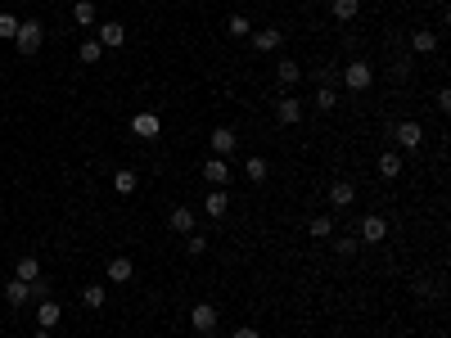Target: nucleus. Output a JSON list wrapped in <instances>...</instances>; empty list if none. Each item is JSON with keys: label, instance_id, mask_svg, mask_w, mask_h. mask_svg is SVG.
Listing matches in <instances>:
<instances>
[{"label": "nucleus", "instance_id": "7c9ffc66", "mask_svg": "<svg viewBox=\"0 0 451 338\" xmlns=\"http://www.w3.org/2000/svg\"><path fill=\"white\" fill-rule=\"evenodd\" d=\"M307 230H312V239H330L334 235V221L330 217H312V226H307Z\"/></svg>", "mask_w": 451, "mask_h": 338}, {"label": "nucleus", "instance_id": "f704fd0d", "mask_svg": "<svg viewBox=\"0 0 451 338\" xmlns=\"http://www.w3.org/2000/svg\"><path fill=\"white\" fill-rule=\"evenodd\" d=\"M316 82L334 91V86H339V68H316Z\"/></svg>", "mask_w": 451, "mask_h": 338}, {"label": "nucleus", "instance_id": "c9c22d12", "mask_svg": "<svg viewBox=\"0 0 451 338\" xmlns=\"http://www.w3.org/2000/svg\"><path fill=\"white\" fill-rule=\"evenodd\" d=\"M434 293H438L434 279H415V298H434Z\"/></svg>", "mask_w": 451, "mask_h": 338}, {"label": "nucleus", "instance_id": "39448f33", "mask_svg": "<svg viewBox=\"0 0 451 338\" xmlns=\"http://www.w3.org/2000/svg\"><path fill=\"white\" fill-rule=\"evenodd\" d=\"M190 325H194V334H213V330H217V307H213V302L190 307Z\"/></svg>", "mask_w": 451, "mask_h": 338}, {"label": "nucleus", "instance_id": "6e6552de", "mask_svg": "<svg viewBox=\"0 0 451 338\" xmlns=\"http://www.w3.org/2000/svg\"><path fill=\"white\" fill-rule=\"evenodd\" d=\"M104 279H109V284H131V279H136V262H131V257H113Z\"/></svg>", "mask_w": 451, "mask_h": 338}, {"label": "nucleus", "instance_id": "20e7f679", "mask_svg": "<svg viewBox=\"0 0 451 338\" xmlns=\"http://www.w3.org/2000/svg\"><path fill=\"white\" fill-rule=\"evenodd\" d=\"M275 122H280V127H298L303 122V100L280 95V100H275Z\"/></svg>", "mask_w": 451, "mask_h": 338}, {"label": "nucleus", "instance_id": "dca6fc26", "mask_svg": "<svg viewBox=\"0 0 451 338\" xmlns=\"http://www.w3.org/2000/svg\"><path fill=\"white\" fill-rule=\"evenodd\" d=\"M411 50L415 54H434L438 50V32L434 27H415V32H411Z\"/></svg>", "mask_w": 451, "mask_h": 338}, {"label": "nucleus", "instance_id": "4c0bfd02", "mask_svg": "<svg viewBox=\"0 0 451 338\" xmlns=\"http://www.w3.org/2000/svg\"><path fill=\"white\" fill-rule=\"evenodd\" d=\"M230 338H262V334H257V330H253V325H239V330H235V334H230Z\"/></svg>", "mask_w": 451, "mask_h": 338}, {"label": "nucleus", "instance_id": "72a5a7b5", "mask_svg": "<svg viewBox=\"0 0 451 338\" xmlns=\"http://www.w3.org/2000/svg\"><path fill=\"white\" fill-rule=\"evenodd\" d=\"M357 239H352V235H343V239H334V253H339V257H352V253H357Z\"/></svg>", "mask_w": 451, "mask_h": 338}, {"label": "nucleus", "instance_id": "412c9836", "mask_svg": "<svg viewBox=\"0 0 451 338\" xmlns=\"http://www.w3.org/2000/svg\"><path fill=\"white\" fill-rule=\"evenodd\" d=\"M330 14L339 18V23H352V18L361 14V0H334V5H330Z\"/></svg>", "mask_w": 451, "mask_h": 338}, {"label": "nucleus", "instance_id": "bb28decb", "mask_svg": "<svg viewBox=\"0 0 451 338\" xmlns=\"http://www.w3.org/2000/svg\"><path fill=\"white\" fill-rule=\"evenodd\" d=\"M104 298H109V289H104V284H86L82 289V302L86 307H104Z\"/></svg>", "mask_w": 451, "mask_h": 338}, {"label": "nucleus", "instance_id": "f03ea898", "mask_svg": "<svg viewBox=\"0 0 451 338\" xmlns=\"http://www.w3.org/2000/svg\"><path fill=\"white\" fill-rule=\"evenodd\" d=\"M41 41H45V23L23 18V23H18V32H14V45H18L23 54H36V50H41Z\"/></svg>", "mask_w": 451, "mask_h": 338}, {"label": "nucleus", "instance_id": "393cba45", "mask_svg": "<svg viewBox=\"0 0 451 338\" xmlns=\"http://www.w3.org/2000/svg\"><path fill=\"white\" fill-rule=\"evenodd\" d=\"M226 32H230V36H235V41H239V36H248V32H253V23H248L244 14H230V18H226Z\"/></svg>", "mask_w": 451, "mask_h": 338}, {"label": "nucleus", "instance_id": "0eeeda50", "mask_svg": "<svg viewBox=\"0 0 451 338\" xmlns=\"http://www.w3.org/2000/svg\"><path fill=\"white\" fill-rule=\"evenodd\" d=\"M248 36H253V50H262V54H271V50H280V45H284L280 27H257V32H248Z\"/></svg>", "mask_w": 451, "mask_h": 338}, {"label": "nucleus", "instance_id": "f3484780", "mask_svg": "<svg viewBox=\"0 0 451 338\" xmlns=\"http://www.w3.org/2000/svg\"><path fill=\"white\" fill-rule=\"evenodd\" d=\"M379 176H383V180H397V176H402V153H397V149H383V153H379Z\"/></svg>", "mask_w": 451, "mask_h": 338}, {"label": "nucleus", "instance_id": "f8f14e48", "mask_svg": "<svg viewBox=\"0 0 451 338\" xmlns=\"http://www.w3.org/2000/svg\"><path fill=\"white\" fill-rule=\"evenodd\" d=\"M131 131H136L140 140H158V131H162L158 113H136V118H131Z\"/></svg>", "mask_w": 451, "mask_h": 338}, {"label": "nucleus", "instance_id": "aec40b11", "mask_svg": "<svg viewBox=\"0 0 451 338\" xmlns=\"http://www.w3.org/2000/svg\"><path fill=\"white\" fill-rule=\"evenodd\" d=\"M204 208H208V217H213V221H222V217H226V208H230L226 190H208V203H204Z\"/></svg>", "mask_w": 451, "mask_h": 338}, {"label": "nucleus", "instance_id": "1a4fd4ad", "mask_svg": "<svg viewBox=\"0 0 451 338\" xmlns=\"http://www.w3.org/2000/svg\"><path fill=\"white\" fill-rule=\"evenodd\" d=\"M275 82H280V95H289L293 86L303 82V68L293 63V59H280V63H275Z\"/></svg>", "mask_w": 451, "mask_h": 338}, {"label": "nucleus", "instance_id": "2f4dec72", "mask_svg": "<svg viewBox=\"0 0 451 338\" xmlns=\"http://www.w3.org/2000/svg\"><path fill=\"white\" fill-rule=\"evenodd\" d=\"M18 23H23V18H14V14H0V41H14Z\"/></svg>", "mask_w": 451, "mask_h": 338}, {"label": "nucleus", "instance_id": "4be33fe9", "mask_svg": "<svg viewBox=\"0 0 451 338\" xmlns=\"http://www.w3.org/2000/svg\"><path fill=\"white\" fill-rule=\"evenodd\" d=\"M27 298H32V293H27V279H9V284H5V302L9 307H23Z\"/></svg>", "mask_w": 451, "mask_h": 338}, {"label": "nucleus", "instance_id": "c85d7f7f", "mask_svg": "<svg viewBox=\"0 0 451 338\" xmlns=\"http://www.w3.org/2000/svg\"><path fill=\"white\" fill-rule=\"evenodd\" d=\"M334 104H339V91H330V86H321V91H316V113H330Z\"/></svg>", "mask_w": 451, "mask_h": 338}, {"label": "nucleus", "instance_id": "4468645a", "mask_svg": "<svg viewBox=\"0 0 451 338\" xmlns=\"http://www.w3.org/2000/svg\"><path fill=\"white\" fill-rule=\"evenodd\" d=\"M208 144H213V153L217 158H226V153H235V144H239V135L230 131V127H217L213 135H208Z\"/></svg>", "mask_w": 451, "mask_h": 338}, {"label": "nucleus", "instance_id": "a211bd4d", "mask_svg": "<svg viewBox=\"0 0 451 338\" xmlns=\"http://www.w3.org/2000/svg\"><path fill=\"white\" fill-rule=\"evenodd\" d=\"M72 23L77 27H95V23H100V9H95L91 0H77V5H72Z\"/></svg>", "mask_w": 451, "mask_h": 338}, {"label": "nucleus", "instance_id": "9b49d317", "mask_svg": "<svg viewBox=\"0 0 451 338\" xmlns=\"http://www.w3.org/2000/svg\"><path fill=\"white\" fill-rule=\"evenodd\" d=\"M388 239V221L383 217H361V244H383Z\"/></svg>", "mask_w": 451, "mask_h": 338}, {"label": "nucleus", "instance_id": "cd10ccee", "mask_svg": "<svg viewBox=\"0 0 451 338\" xmlns=\"http://www.w3.org/2000/svg\"><path fill=\"white\" fill-rule=\"evenodd\" d=\"M113 190L118 194H136V171H113Z\"/></svg>", "mask_w": 451, "mask_h": 338}, {"label": "nucleus", "instance_id": "2eb2a0df", "mask_svg": "<svg viewBox=\"0 0 451 338\" xmlns=\"http://www.w3.org/2000/svg\"><path fill=\"white\" fill-rule=\"evenodd\" d=\"M95 41H100L104 50H118V45L127 41V27L122 23H100V36H95Z\"/></svg>", "mask_w": 451, "mask_h": 338}, {"label": "nucleus", "instance_id": "58836bf2", "mask_svg": "<svg viewBox=\"0 0 451 338\" xmlns=\"http://www.w3.org/2000/svg\"><path fill=\"white\" fill-rule=\"evenodd\" d=\"M32 338H50V330H36V334H32Z\"/></svg>", "mask_w": 451, "mask_h": 338}, {"label": "nucleus", "instance_id": "ea45409f", "mask_svg": "<svg viewBox=\"0 0 451 338\" xmlns=\"http://www.w3.org/2000/svg\"><path fill=\"white\" fill-rule=\"evenodd\" d=\"M199 338H217V334H199Z\"/></svg>", "mask_w": 451, "mask_h": 338}, {"label": "nucleus", "instance_id": "a878e982", "mask_svg": "<svg viewBox=\"0 0 451 338\" xmlns=\"http://www.w3.org/2000/svg\"><path fill=\"white\" fill-rule=\"evenodd\" d=\"M185 253H190V257H204V253H208V235L190 230V235H185Z\"/></svg>", "mask_w": 451, "mask_h": 338}, {"label": "nucleus", "instance_id": "a19ab883", "mask_svg": "<svg viewBox=\"0 0 451 338\" xmlns=\"http://www.w3.org/2000/svg\"><path fill=\"white\" fill-rule=\"evenodd\" d=\"M18 5H32V0H18Z\"/></svg>", "mask_w": 451, "mask_h": 338}, {"label": "nucleus", "instance_id": "f257e3e1", "mask_svg": "<svg viewBox=\"0 0 451 338\" xmlns=\"http://www.w3.org/2000/svg\"><path fill=\"white\" fill-rule=\"evenodd\" d=\"M339 82L348 86L352 95H361V91H370V86H375V68H370L366 59H352V63L339 72Z\"/></svg>", "mask_w": 451, "mask_h": 338}, {"label": "nucleus", "instance_id": "473e14b6", "mask_svg": "<svg viewBox=\"0 0 451 338\" xmlns=\"http://www.w3.org/2000/svg\"><path fill=\"white\" fill-rule=\"evenodd\" d=\"M392 77H397V82H406V77H411V54H406V50L392 59Z\"/></svg>", "mask_w": 451, "mask_h": 338}, {"label": "nucleus", "instance_id": "423d86ee", "mask_svg": "<svg viewBox=\"0 0 451 338\" xmlns=\"http://www.w3.org/2000/svg\"><path fill=\"white\" fill-rule=\"evenodd\" d=\"M230 176H235V171H230V162H226V158H217V153H213V158L204 162V180H208V185H213V190H222Z\"/></svg>", "mask_w": 451, "mask_h": 338}, {"label": "nucleus", "instance_id": "e433bc0d", "mask_svg": "<svg viewBox=\"0 0 451 338\" xmlns=\"http://www.w3.org/2000/svg\"><path fill=\"white\" fill-rule=\"evenodd\" d=\"M434 100H438V109H443V113L451 109V91H447V86H443V91H438V95H434Z\"/></svg>", "mask_w": 451, "mask_h": 338}, {"label": "nucleus", "instance_id": "9d476101", "mask_svg": "<svg viewBox=\"0 0 451 338\" xmlns=\"http://www.w3.org/2000/svg\"><path fill=\"white\" fill-rule=\"evenodd\" d=\"M59 321H63V307L54 302V298H41V302H36V325H41V330H54Z\"/></svg>", "mask_w": 451, "mask_h": 338}, {"label": "nucleus", "instance_id": "b1692460", "mask_svg": "<svg viewBox=\"0 0 451 338\" xmlns=\"http://www.w3.org/2000/svg\"><path fill=\"white\" fill-rule=\"evenodd\" d=\"M244 176L253 180V185H262V180H266V158H257V153H253V158L244 162Z\"/></svg>", "mask_w": 451, "mask_h": 338}, {"label": "nucleus", "instance_id": "ddd939ff", "mask_svg": "<svg viewBox=\"0 0 451 338\" xmlns=\"http://www.w3.org/2000/svg\"><path fill=\"white\" fill-rule=\"evenodd\" d=\"M352 203H357V185H352V180H334L330 185V208H352Z\"/></svg>", "mask_w": 451, "mask_h": 338}, {"label": "nucleus", "instance_id": "7ed1b4c3", "mask_svg": "<svg viewBox=\"0 0 451 338\" xmlns=\"http://www.w3.org/2000/svg\"><path fill=\"white\" fill-rule=\"evenodd\" d=\"M388 135L402 149H425V127L420 122H388Z\"/></svg>", "mask_w": 451, "mask_h": 338}, {"label": "nucleus", "instance_id": "5701e85b", "mask_svg": "<svg viewBox=\"0 0 451 338\" xmlns=\"http://www.w3.org/2000/svg\"><path fill=\"white\" fill-rule=\"evenodd\" d=\"M36 275H41V262H36L32 253H27V257H18V266H14V279H36Z\"/></svg>", "mask_w": 451, "mask_h": 338}, {"label": "nucleus", "instance_id": "c756f323", "mask_svg": "<svg viewBox=\"0 0 451 338\" xmlns=\"http://www.w3.org/2000/svg\"><path fill=\"white\" fill-rule=\"evenodd\" d=\"M77 59H82V63H100L104 59V45L100 41H86L82 50H77Z\"/></svg>", "mask_w": 451, "mask_h": 338}, {"label": "nucleus", "instance_id": "6ab92c4d", "mask_svg": "<svg viewBox=\"0 0 451 338\" xmlns=\"http://www.w3.org/2000/svg\"><path fill=\"white\" fill-rule=\"evenodd\" d=\"M167 226L176 230V235H190V230H194V208H171Z\"/></svg>", "mask_w": 451, "mask_h": 338}]
</instances>
